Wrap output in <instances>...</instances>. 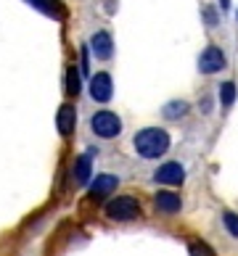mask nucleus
<instances>
[{"label": "nucleus", "mask_w": 238, "mask_h": 256, "mask_svg": "<svg viewBox=\"0 0 238 256\" xmlns=\"http://www.w3.org/2000/svg\"><path fill=\"white\" fill-rule=\"evenodd\" d=\"M132 146H135L138 156H143V158H159L169 148V135L161 127H146L132 138Z\"/></svg>", "instance_id": "nucleus-1"}, {"label": "nucleus", "mask_w": 238, "mask_h": 256, "mask_svg": "<svg viewBox=\"0 0 238 256\" xmlns=\"http://www.w3.org/2000/svg\"><path fill=\"white\" fill-rule=\"evenodd\" d=\"M106 216L114 222H130L140 216V204L132 196H117L106 204Z\"/></svg>", "instance_id": "nucleus-2"}, {"label": "nucleus", "mask_w": 238, "mask_h": 256, "mask_svg": "<svg viewBox=\"0 0 238 256\" xmlns=\"http://www.w3.org/2000/svg\"><path fill=\"white\" fill-rule=\"evenodd\" d=\"M90 130L103 140H111L122 132V119L114 111H98L90 116Z\"/></svg>", "instance_id": "nucleus-3"}, {"label": "nucleus", "mask_w": 238, "mask_h": 256, "mask_svg": "<svg viewBox=\"0 0 238 256\" xmlns=\"http://www.w3.org/2000/svg\"><path fill=\"white\" fill-rule=\"evenodd\" d=\"M114 96V84H111V74L101 72L95 74V77L90 80V98L98 100V103H109Z\"/></svg>", "instance_id": "nucleus-4"}, {"label": "nucleus", "mask_w": 238, "mask_h": 256, "mask_svg": "<svg viewBox=\"0 0 238 256\" xmlns=\"http://www.w3.org/2000/svg\"><path fill=\"white\" fill-rule=\"evenodd\" d=\"M154 180L161 185H180L185 180V169H183V164H177V161H167V164H161L154 172Z\"/></svg>", "instance_id": "nucleus-5"}, {"label": "nucleus", "mask_w": 238, "mask_h": 256, "mask_svg": "<svg viewBox=\"0 0 238 256\" xmlns=\"http://www.w3.org/2000/svg\"><path fill=\"white\" fill-rule=\"evenodd\" d=\"M198 69H201L204 74H214V72L225 69V56H222V50L217 48V45H209V48L201 53V58H198Z\"/></svg>", "instance_id": "nucleus-6"}, {"label": "nucleus", "mask_w": 238, "mask_h": 256, "mask_svg": "<svg viewBox=\"0 0 238 256\" xmlns=\"http://www.w3.org/2000/svg\"><path fill=\"white\" fill-rule=\"evenodd\" d=\"M90 50L95 53V58L109 61V58H111V53H114L111 34H109V32H95V34L90 37Z\"/></svg>", "instance_id": "nucleus-7"}, {"label": "nucleus", "mask_w": 238, "mask_h": 256, "mask_svg": "<svg viewBox=\"0 0 238 256\" xmlns=\"http://www.w3.org/2000/svg\"><path fill=\"white\" fill-rule=\"evenodd\" d=\"M154 204L159 212H164V214H177L180 208H183V201H180V196L172 193V190H159L156 198H154Z\"/></svg>", "instance_id": "nucleus-8"}, {"label": "nucleus", "mask_w": 238, "mask_h": 256, "mask_svg": "<svg viewBox=\"0 0 238 256\" xmlns=\"http://www.w3.org/2000/svg\"><path fill=\"white\" fill-rule=\"evenodd\" d=\"M117 185H119V180L114 174H98L90 182V196L93 198H103V196H109V193L117 190Z\"/></svg>", "instance_id": "nucleus-9"}, {"label": "nucleus", "mask_w": 238, "mask_h": 256, "mask_svg": "<svg viewBox=\"0 0 238 256\" xmlns=\"http://www.w3.org/2000/svg\"><path fill=\"white\" fill-rule=\"evenodd\" d=\"M56 124H59V132H61V135H72V132H74V124H77V111H74L72 103H64V106L59 108Z\"/></svg>", "instance_id": "nucleus-10"}, {"label": "nucleus", "mask_w": 238, "mask_h": 256, "mask_svg": "<svg viewBox=\"0 0 238 256\" xmlns=\"http://www.w3.org/2000/svg\"><path fill=\"white\" fill-rule=\"evenodd\" d=\"M93 154L95 150L90 148V150H85V154L80 156V161H77V166H74V180H77V185H85L90 180V164H93Z\"/></svg>", "instance_id": "nucleus-11"}, {"label": "nucleus", "mask_w": 238, "mask_h": 256, "mask_svg": "<svg viewBox=\"0 0 238 256\" xmlns=\"http://www.w3.org/2000/svg\"><path fill=\"white\" fill-rule=\"evenodd\" d=\"M30 3H32L35 8H40L43 14L53 16V18H64V16H66V8H64L61 0H30Z\"/></svg>", "instance_id": "nucleus-12"}, {"label": "nucleus", "mask_w": 238, "mask_h": 256, "mask_svg": "<svg viewBox=\"0 0 238 256\" xmlns=\"http://www.w3.org/2000/svg\"><path fill=\"white\" fill-rule=\"evenodd\" d=\"M80 72H77V66H69V69H66V92H69V96H74L77 98L80 96Z\"/></svg>", "instance_id": "nucleus-13"}, {"label": "nucleus", "mask_w": 238, "mask_h": 256, "mask_svg": "<svg viewBox=\"0 0 238 256\" xmlns=\"http://www.w3.org/2000/svg\"><path fill=\"white\" fill-rule=\"evenodd\" d=\"M185 111H188L185 100H172V103H167V106H164V116L167 119H180V116H185Z\"/></svg>", "instance_id": "nucleus-14"}, {"label": "nucleus", "mask_w": 238, "mask_h": 256, "mask_svg": "<svg viewBox=\"0 0 238 256\" xmlns=\"http://www.w3.org/2000/svg\"><path fill=\"white\" fill-rule=\"evenodd\" d=\"M233 100H235V84L233 82L220 84V103L222 106H233Z\"/></svg>", "instance_id": "nucleus-15"}, {"label": "nucleus", "mask_w": 238, "mask_h": 256, "mask_svg": "<svg viewBox=\"0 0 238 256\" xmlns=\"http://www.w3.org/2000/svg\"><path fill=\"white\" fill-rule=\"evenodd\" d=\"M222 222H225V227H227V232H230L233 238H238V214L225 212V214H222Z\"/></svg>", "instance_id": "nucleus-16"}, {"label": "nucleus", "mask_w": 238, "mask_h": 256, "mask_svg": "<svg viewBox=\"0 0 238 256\" xmlns=\"http://www.w3.org/2000/svg\"><path fill=\"white\" fill-rule=\"evenodd\" d=\"M188 254L190 256H214L212 251H209V246H204V243H190Z\"/></svg>", "instance_id": "nucleus-17"}, {"label": "nucleus", "mask_w": 238, "mask_h": 256, "mask_svg": "<svg viewBox=\"0 0 238 256\" xmlns=\"http://www.w3.org/2000/svg\"><path fill=\"white\" fill-rule=\"evenodd\" d=\"M220 3H222V8H227V3H230V0H220Z\"/></svg>", "instance_id": "nucleus-18"}]
</instances>
